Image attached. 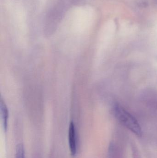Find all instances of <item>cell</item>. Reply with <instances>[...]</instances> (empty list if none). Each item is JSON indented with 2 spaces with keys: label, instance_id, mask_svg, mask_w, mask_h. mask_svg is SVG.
<instances>
[{
  "label": "cell",
  "instance_id": "6da1fadb",
  "mask_svg": "<svg viewBox=\"0 0 157 158\" xmlns=\"http://www.w3.org/2000/svg\"><path fill=\"white\" fill-rule=\"evenodd\" d=\"M113 110L114 116L120 123L136 135H141V126L137 120L131 114L119 104L114 105Z\"/></svg>",
  "mask_w": 157,
  "mask_h": 158
},
{
  "label": "cell",
  "instance_id": "3957f363",
  "mask_svg": "<svg viewBox=\"0 0 157 158\" xmlns=\"http://www.w3.org/2000/svg\"><path fill=\"white\" fill-rule=\"evenodd\" d=\"M1 110H2V118L3 126L5 131L7 130L8 125V112L4 102L1 100Z\"/></svg>",
  "mask_w": 157,
  "mask_h": 158
},
{
  "label": "cell",
  "instance_id": "277c9868",
  "mask_svg": "<svg viewBox=\"0 0 157 158\" xmlns=\"http://www.w3.org/2000/svg\"><path fill=\"white\" fill-rule=\"evenodd\" d=\"M15 158H25V149L22 144H18L16 149Z\"/></svg>",
  "mask_w": 157,
  "mask_h": 158
},
{
  "label": "cell",
  "instance_id": "7a4b0ae2",
  "mask_svg": "<svg viewBox=\"0 0 157 158\" xmlns=\"http://www.w3.org/2000/svg\"><path fill=\"white\" fill-rule=\"evenodd\" d=\"M68 139L71 155L73 156H74L77 153L76 135L75 127L73 122L71 123L69 126Z\"/></svg>",
  "mask_w": 157,
  "mask_h": 158
}]
</instances>
